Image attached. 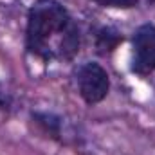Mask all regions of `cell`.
Returning a JSON list of instances; mask_svg holds the SVG:
<instances>
[{"mask_svg": "<svg viewBox=\"0 0 155 155\" xmlns=\"http://www.w3.org/2000/svg\"><path fill=\"white\" fill-rule=\"evenodd\" d=\"M81 49L79 25L58 0H36L27 11L25 51L43 63L72 61Z\"/></svg>", "mask_w": 155, "mask_h": 155, "instance_id": "6da1fadb", "label": "cell"}, {"mask_svg": "<svg viewBox=\"0 0 155 155\" xmlns=\"http://www.w3.org/2000/svg\"><path fill=\"white\" fill-rule=\"evenodd\" d=\"M78 92L87 105L101 103L110 92V76L96 61H85L78 67L74 74Z\"/></svg>", "mask_w": 155, "mask_h": 155, "instance_id": "7a4b0ae2", "label": "cell"}, {"mask_svg": "<svg viewBox=\"0 0 155 155\" xmlns=\"http://www.w3.org/2000/svg\"><path fill=\"white\" fill-rule=\"evenodd\" d=\"M132 72L150 76L155 72V25L143 24L132 36Z\"/></svg>", "mask_w": 155, "mask_h": 155, "instance_id": "3957f363", "label": "cell"}, {"mask_svg": "<svg viewBox=\"0 0 155 155\" xmlns=\"http://www.w3.org/2000/svg\"><path fill=\"white\" fill-rule=\"evenodd\" d=\"M31 117L38 124L40 130L43 134H47L51 139L60 141V143L65 141V135H67V132H65V119L61 116H58L54 112H33Z\"/></svg>", "mask_w": 155, "mask_h": 155, "instance_id": "277c9868", "label": "cell"}, {"mask_svg": "<svg viewBox=\"0 0 155 155\" xmlns=\"http://www.w3.org/2000/svg\"><path fill=\"white\" fill-rule=\"evenodd\" d=\"M123 41V33L112 25H103L94 33V49L99 56H110Z\"/></svg>", "mask_w": 155, "mask_h": 155, "instance_id": "5b68a950", "label": "cell"}, {"mask_svg": "<svg viewBox=\"0 0 155 155\" xmlns=\"http://www.w3.org/2000/svg\"><path fill=\"white\" fill-rule=\"evenodd\" d=\"M90 2L110 9H132L139 5V0H90Z\"/></svg>", "mask_w": 155, "mask_h": 155, "instance_id": "8992f818", "label": "cell"}, {"mask_svg": "<svg viewBox=\"0 0 155 155\" xmlns=\"http://www.w3.org/2000/svg\"><path fill=\"white\" fill-rule=\"evenodd\" d=\"M11 108H13V97H11V94L0 85V112H11Z\"/></svg>", "mask_w": 155, "mask_h": 155, "instance_id": "52a82bcc", "label": "cell"}]
</instances>
